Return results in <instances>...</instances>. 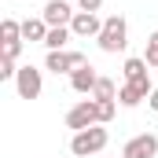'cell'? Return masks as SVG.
<instances>
[{
    "mask_svg": "<svg viewBox=\"0 0 158 158\" xmlns=\"http://www.w3.org/2000/svg\"><path fill=\"white\" fill-rule=\"evenodd\" d=\"M96 44L107 52V55H118L129 48V22L121 19V15H107L103 19V33L96 37Z\"/></svg>",
    "mask_w": 158,
    "mask_h": 158,
    "instance_id": "6da1fadb",
    "label": "cell"
},
{
    "mask_svg": "<svg viewBox=\"0 0 158 158\" xmlns=\"http://www.w3.org/2000/svg\"><path fill=\"white\" fill-rule=\"evenodd\" d=\"M107 140H110V132L103 129V125H92V129H81L70 136V155L74 158H88V155H99L103 147H107Z\"/></svg>",
    "mask_w": 158,
    "mask_h": 158,
    "instance_id": "7a4b0ae2",
    "label": "cell"
},
{
    "mask_svg": "<svg viewBox=\"0 0 158 158\" xmlns=\"http://www.w3.org/2000/svg\"><path fill=\"white\" fill-rule=\"evenodd\" d=\"M15 92H19V99H40V92H44V74H40L37 66H19V74H15Z\"/></svg>",
    "mask_w": 158,
    "mask_h": 158,
    "instance_id": "3957f363",
    "label": "cell"
},
{
    "mask_svg": "<svg viewBox=\"0 0 158 158\" xmlns=\"http://www.w3.org/2000/svg\"><path fill=\"white\" fill-rule=\"evenodd\" d=\"M92 125H99V110H96V99H81V103H74V107L66 110V129L81 132V129H92Z\"/></svg>",
    "mask_w": 158,
    "mask_h": 158,
    "instance_id": "277c9868",
    "label": "cell"
},
{
    "mask_svg": "<svg viewBox=\"0 0 158 158\" xmlns=\"http://www.w3.org/2000/svg\"><path fill=\"white\" fill-rule=\"evenodd\" d=\"M88 59L81 55V52H48V59H44V70H52V74H74L77 66H85Z\"/></svg>",
    "mask_w": 158,
    "mask_h": 158,
    "instance_id": "5b68a950",
    "label": "cell"
},
{
    "mask_svg": "<svg viewBox=\"0 0 158 158\" xmlns=\"http://www.w3.org/2000/svg\"><path fill=\"white\" fill-rule=\"evenodd\" d=\"M155 155H158V136L155 132H140V136H132L121 147V158H155Z\"/></svg>",
    "mask_w": 158,
    "mask_h": 158,
    "instance_id": "8992f818",
    "label": "cell"
},
{
    "mask_svg": "<svg viewBox=\"0 0 158 158\" xmlns=\"http://www.w3.org/2000/svg\"><path fill=\"white\" fill-rule=\"evenodd\" d=\"M121 70H125V81H129V85H140V88L155 92V85H151V70H147V59H143V55H140V59H136V55L125 59Z\"/></svg>",
    "mask_w": 158,
    "mask_h": 158,
    "instance_id": "52a82bcc",
    "label": "cell"
},
{
    "mask_svg": "<svg viewBox=\"0 0 158 158\" xmlns=\"http://www.w3.org/2000/svg\"><path fill=\"white\" fill-rule=\"evenodd\" d=\"M74 15H77V11H74L66 0H48V4H44V11H40V19H44L48 26H70V22H74Z\"/></svg>",
    "mask_w": 158,
    "mask_h": 158,
    "instance_id": "ba28073f",
    "label": "cell"
},
{
    "mask_svg": "<svg viewBox=\"0 0 158 158\" xmlns=\"http://www.w3.org/2000/svg\"><path fill=\"white\" fill-rule=\"evenodd\" d=\"M70 30H74V37H99L103 33V19L92 15V11H77L74 22H70Z\"/></svg>",
    "mask_w": 158,
    "mask_h": 158,
    "instance_id": "9c48e42d",
    "label": "cell"
},
{
    "mask_svg": "<svg viewBox=\"0 0 158 158\" xmlns=\"http://www.w3.org/2000/svg\"><path fill=\"white\" fill-rule=\"evenodd\" d=\"M96 81H99L96 66H92V63H85V66H77V70L70 74V88H74V92H81V96H92Z\"/></svg>",
    "mask_w": 158,
    "mask_h": 158,
    "instance_id": "30bf717a",
    "label": "cell"
},
{
    "mask_svg": "<svg viewBox=\"0 0 158 158\" xmlns=\"http://www.w3.org/2000/svg\"><path fill=\"white\" fill-rule=\"evenodd\" d=\"M48 22L44 19H26L22 22V40H30V44H44V37H48Z\"/></svg>",
    "mask_w": 158,
    "mask_h": 158,
    "instance_id": "8fae6325",
    "label": "cell"
},
{
    "mask_svg": "<svg viewBox=\"0 0 158 158\" xmlns=\"http://www.w3.org/2000/svg\"><path fill=\"white\" fill-rule=\"evenodd\" d=\"M147 96H151L147 88H140V85H129V81L118 88V103H121V107H140Z\"/></svg>",
    "mask_w": 158,
    "mask_h": 158,
    "instance_id": "7c38bea8",
    "label": "cell"
},
{
    "mask_svg": "<svg viewBox=\"0 0 158 158\" xmlns=\"http://www.w3.org/2000/svg\"><path fill=\"white\" fill-rule=\"evenodd\" d=\"M70 37H74L70 26H52L48 37H44V48H48V52H66V40Z\"/></svg>",
    "mask_w": 158,
    "mask_h": 158,
    "instance_id": "4fadbf2b",
    "label": "cell"
},
{
    "mask_svg": "<svg viewBox=\"0 0 158 158\" xmlns=\"http://www.w3.org/2000/svg\"><path fill=\"white\" fill-rule=\"evenodd\" d=\"M92 99H118V85L110 77H99L96 88H92Z\"/></svg>",
    "mask_w": 158,
    "mask_h": 158,
    "instance_id": "5bb4252c",
    "label": "cell"
},
{
    "mask_svg": "<svg viewBox=\"0 0 158 158\" xmlns=\"http://www.w3.org/2000/svg\"><path fill=\"white\" fill-rule=\"evenodd\" d=\"M0 40H4V44H11V40H22V22H15V19H4V22H0Z\"/></svg>",
    "mask_w": 158,
    "mask_h": 158,
    "instance_id": "9a60e30c",
    "label": "cell"
},
{
    "mask_svg": "<svg viewBox=\"0 0 158 158\" xmlns=\"http://www.w3.org/2000/svg\"><path fill=\"white\" fill-rule=\"evenodd\" d=\"M143 59H147V66H155L158 70V30L147 37V48H143Z\"/></svg>",
    "mask_w": 158,
    "mask_h": 158,
    "instance_id": "2e32d148",
    "label": "cell"
},
{
    "mask_svg": "<svg viewBox=\"0 0 158 158\" xmlns=\"http://www.w3.org/2000/svg\"><path fill=\"white\" fill-rule=\"evenodd\" d=\"M96 110H99V125H107L114 118V99H96Z\"/></svg>",
    "mask_w": 158,
    "mask_h": 158,
    "instance_id": "e0dca14e",
    "label": "cell"
},
{
    "mask_svg": "<svg viewBox=\"0 0 158 158\" xmlns=\"http://www.w3.org/2000/svg\"><path fill=\"white\" fill-rule=\"evenodd\" d=\"M15 74H19V66H15V59H7V55H0V77H4V81H15Z\"/></svg>",
    "mask_w": 158,
    "mask_h": 158,
    "instance_id": "ac0fdd59",
    "label": "cell"
},
{
    "mask_svg": "<svg viewBox=\"0 0 158 158\" xmlns=\"http://www.w3.org/2000/svg\"><path fill=\"white\" fill-rule=\"evenodd\" d=\"M4 55H7V59H19V55H22V40H11V44H4Z\"/></svg>",
    "mask_w": 158,
    "mask_h": 158,
    "instance_id": "d6986e66",
    "label": "cell"
},
{
    "mask_svg": "<svg viewBox=\"0 0 158 158\" xmlns=\"http://www.w3.org/2000/svg\"><path fill=\"white\" fill-rule=\"evenodd\" d=\"M99 7H103V0H77V11H92L96 15Z\"/></svg>",
    "mask_w": 158,
    "mask_h": 158,
    "instance_id": "ffe728a7",
    "label": "cell"
},
{
    "mask_svg": "<svg viewBox=\"0 0 158 158\" xmlns=\"http://www.w3.org/2000/svg\"><path fill=\"white\" fill-rule=\"evenodd\" d=\"M147 107H151V110H155V114H158V85H155V92L147 96Z\"/></svg>",
    "mask_w": 158,
    "mask_h": 158,
    "instance_id": "44dd1931",
    "label": "cell"
}]
</instances>
